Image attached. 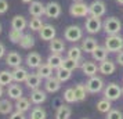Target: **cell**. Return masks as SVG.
I'll return each mask as SVG.
<instances>
[{"mask_svg":"<svg viewBox=\"0 0 123 119\" xmlns=\"http://www.w3.org/2000/svg\"><path fill=\"white\" fill-rule=\"evenodd\" d=\"M116 63L119 64V65H122V67H123V50H120L116 54Z\"/></svg>","mask_w":123,"mask_h":119,"instance_id":"cell-44","label":"cell"},{"mask_svg":"<svg viewBox=\"0 0 123 119\" xmlns=\"http://www.w3.org/2000/svg\"><path fill=\"white\" fill-rule=\"evenodd\" d=\"M25 63H26V65H28L29 68L37 69L42 65V56H40L39 53H36V51H32V53H29L28 56H26Z\"/></svg>","mask_w":123,"mask_h":119,"instance_id":"cell-14","label":"cell"},{"mask_svg":"<svg viewBox=\"0 0 123 119\" xmlns=\"http://www.w3.org/2000/svg\"><path fill=\"white\" fill-rule=\"evenodd\" d=\"M62 13V8L60 6V3H57V1H49L47 4H46V13L44 15L49 18H58L61 15Z\"/></svg>","mask_w":123,"mask_h":119,"instance_id":"cell-10","label":"cell"},{"mask_svg":"<svg viewBox=\"0 0 123 119\" xmlns=\"http://www.w3.org/2000/svg\"><path fill=\"white\" fill-rule=\"evenodd\" d=\"M84 119H86V118H84Z\"/></svg>","mask_w":123,"mask_h":119,"instance_id":"cell-52","label":"cell"},{"mask_svg":"<svg viewBox=\"0 0 123 119\" xmlns=\"http://www.w3.org/2000/svg\"><path fill=\"white\" fill-rule=\"evenodd\" d=\"M73 1H82V0H73Z\"/></svg>","mask_w":123,"mask_h":119,"instance_id":"cell-50","label":"cell"},{"mask_svg":"<svg viewBox=\"0 0 123 119\" xmlns=\"http://www.w3.org/2000/svg\"><path fill=\"white\" fill-rule=\"evenodd\" d=\"M108 53L109 51L106 50L105 46H97V49L91 53V57H93V60L97 61V63H102L104 60L108 58Z\"/></svg>","mask_w":123,"mask_h":119,"instance_id":"cell-20","label":"cell"},{"mask_svg":"<svg viewBox=\"0 0 123 119\" xmlns=\"http://www.w3.org/2000/svg\"><path fill=\"white\" fill-rule=\"evenodd\" d=\"M8 11V3L7 0H0V14H6Z\"/></svg>","mask_w":123,"mask_h":119,"instance_id":"cell-43","label":"cell"},{"mask_svg":"<svg viewBox=\"0 0 123 119\" xmlns=\"http://www.w3.org/2000/svg\"><path fill=\"white\" fill-rule=\"evenodd\" d=\"M28 26V21L24 15H14L11 19V29H17V31H22Z\"/></svg>","mask_w":123,"mask_h":119,"instance_id":"cell-21","label":"cell"},{"mask_svg":"<svg viewBox=\"0 0 123 119\" xmlns=\"http://www.w3.org/2000/svg\"><path fill=\"white\" fill-rule=\"evenodd\" d=\"M57 35V31H55V26H53L50 24H44L42 29L39 31V36L42 40H44V42H50L55 38Z\"/></svg>","mask_w":123,"mask_h":119,"instance_id":"cell-9","label":"cell"},{"mask_svg":"<svg viewBox=\"0 0 123 119\" xmlns=\"http://www.w3.org/2000/svg\"><path fill=\"white\" fill-rule=\"evenodd\" d=\"M47 100V94H46L44 90H42V89H35L32 90L31 93V102L35 104V105H39L42 102H44Z\"/></svg>","mask_w":123,"mask_h":119,"instance_id":"cell-17","label":"cell"},{"mask_svg":"<svg viewBox=\"0 0 123 119\" xmlns=\"http://www.w3.org/2000/svg\"><path fill=\"white\" fill-rule=\"evenodd\" d=\"M97 46H98V43H97V40L94 39V38H84L83 40H82V50L84 51V53H93V51L97 49Z\"/></svg>","mask_w":123,"mask_h":119,"instance_id":"cell-22","label":"cell"},{"mask_svg":"<svg viewBox=\"0 0 123 119\" xmlns=\"http://www.w3.org/2000/svg\"><path fill=\"white\" fill-rule=\"evenodd\" d=\"M123 96L122 87L116 83H108L104 89V98L109 100V101H116Z\"/></svg>","mask_w":123,"mask_h":119,"instance_id":"cell-6","label":"cell"},{"mask_svg":"<svg viewBox=\"0 0 123 119\" xmlns=\"http://www.w3.org/2000/svg\"><path fill=\"white\" fill-rule=\"evenodd\" d=\"M86 89H87L89 93H93V94L100 93L104 89V80H102V78L97 76V75L90 76L89 80H87V83H86Z\"/></svg>","mask_w":123,"mask_h":119,"instance_id":"cell-7","label":"cell"},{"mask_svg":"<svg viewBox=\"0 0 123 119\" xmlns=\"http://www.w3.org/2000/svg\"><path fill=\"white\" fill-rule=\"evenodd\" d=\"M80 68H82L83 75L89 76V78L97 75V72H98V67H97V64L93 63V61H83L82 65H80Z\"/></svg>","mask_w":123,"mask_h":119,"instance_id":"cell-15","label":"cell"},{"mask_svg":"<svg viewBox=\"0 0 123 119\" xmlns=\"http://www.w3.org/2000/svg\"><path fill=\"white\" fill-rule=\"evenodd\" d=\"M102 29L106 33V36L108 35H119V32L122 31V22L116 17H108L102 22Z\"/></svg>","mask_w":123,"mask_h":119,"instance_id":"cell-1","label":"cell"},{"mask_svg":"<svg viewBox=\"0 0 123 119\" xmlns=\"http://www.w3.org/2000/svg\"><path fill=\"white\" fill-rule=\"evenodd\" d=\"M71 113H72V111H71V108L68 105H61L57 109L55 119H69L71 118Z\"/></svg>","mask_w":123,"mask_h":119,"instance_id":"cell-33","label":"cell"},{"mask_svg":"<svg viewBox=\"0 0 123 119\" xmlns=\"http://www.w3.org/2000/svg\"><path fill=\"white\" fill-rule=\"evenodd\" d=\"M69 14L75 18H83L90 15L89 11V4H86L83 1H73L69 7Z\"/></svg>","mask_w":123,"mask_h":119,"instance_id":"cell-5","label":"cell"},{"mask_svg":"<svg viewBox=\"0 0 123 119\" xmlns=\"http://www.w3.org/2000/svg\"><path fill=\"white\" fill-rule=\"evenodd\" d=\"M82 65V61H75L72 58H64V61H62V67L65 69H69V71H75V69H78L79 67Z\"/></svg>","mask_w":123,"mask_h":119,"instance_id":"cell-35","label":"cell"},{"mask_svg":"<svg viewBox=\"0 0 123 119\" xmlns=\"http://www.w3.org/2000/svg\"><path fill=\"white\" fill-rule=\"evenodd\" d=\"M104 46L109 53H119L123 50V38L120 35H108Z\"/></svg>","mask_w":123,"mask_h":119,"instance_id":"cell-2","label":"cell"},{"mask_svg":"<svg viewBox=\"0 0 123 119\" xmlns=\"http://www.w3.org/2000/svg\"><path fill=\"white\" fill-rule=\"evenodd\" d=\"M8 119H26V116H25V112L15 111V112H11V115H10Z\"/></svg>","mask_w":123,"mask_h":119,"instance_id":"cell-42","label":"cell"},{"mask_svg":"<svg viewBox=\"0 0 123 119\" xmlns=\"http://www.w3.org/2000/svg\"><path fill=\"white\" fill-rule=\"evenodd\" d=\"M22 31H17V29H11L10 33H8V39L11 43H19V40L22 39Z\"/></svg>","mask_w":123,"mask_h":119,"instance_id":"cell-39","label":"cell"},{"mask_svg":"<svg viewBox=\"0 0 123 119\" xmlns=\"http://www.w3.org/2000/svg\"><path fill=\"white\" fill-rule=\"evenodd\" d=\"M64 38H65V40L71 42V43H76V42L83 39V29L79 25H69L64 31Z\"/></svg>","mask_w":123,"mask_h":119,"instance_id":"cell-4","label":"cell"},{"mask_svg":"<svg viewBox=\"0 0 123 119\" xmlns=\"http://www.w3.org/2000/svg\"><path fill=\"white\" fill-rule=\"evenodd\" d=\"M71 76H72V71H69V69H65L64 67H60L58 69H55V78L60 82H67V80L71 79Z\"/></svg>","mask_w":123,"mask_h":119,"instance_id":"cell-28","label":"cell"},{"mask_svg":"<svg viewBox=\"0 0 123 119\" xmlns=\"http://www.w3.org/2000/svg\"><path fill=\"white\" fill-rule=\"evenodd\" d=\"M4 56H6V46L0 43V58H3Z\"/></svg>","mask_w":123,"mask_h":119,"instance_id":"cell-45","label":"cell"},{"mask_svg":"<svg viewBox=\"0 0 123 119\" xmlns=\"http://www.w3.org/2000/svg\"><path fill=\"white\" fill-rule=\"evenodd\" d=\"M73 90H75V96H76V100L78 101H83L86 100V97H87V89H86V85H82V83H78V85L73 87Z\"/></svg>","mask_w":123,"mask_h":119,"instance_id":"cell-30","label":"cell"},{"mask_svg":"<svg viewBox=\"0 0 123 119\" xmlns=\"http://www.w3.org/2000/svg\"><path fill=\"white\" fill-rule=\"evenodd\" d=\"M67 54L69 58H72L75 61H82V57H83V50L82 47H78V46H72L69 47L67 51Z\"/></svg>","mask_w":123,"mask_h":119,"instance_id":"cell-26","label":"cell"},{"mask_svg":"<svg viewBox=\"0 0 123 119\" xmlns=\"http://www.w3.org/2000/svg\"><path fill=\"white\" fill-rule=\"evenodd\" d=\"M84 29L86 32L90 35L98 33L102 29V21L100 17H94V15H87L86 21H84Z\"/></svg>","mask_w":123,"mask_h":119,"instance_id":"cell-3","label":"cell"},{"mask_svg":"<svg viewBox=\"0 0 123 119\" xmlns=\"http://www.w3.org/2000/svg\"><path fill=\"white\" fill-rule=\"evenodd\" d=\"M46 13V4H43L42 1L35 0L29 4V14L32 17H43Z\"/></svg>","mask_w":123,"mask_h":119,"instance_id":"cell-12","label":"cell"},{"mask_svg":"<svg viewBox=\"0 0 123 119\" xmlns=\"http://www.w3.org/2000/svg\"><path fill=\"white\" fill-rule=\"evenodd\" d=\"M46 111L43 109V108L40 107H35L32 111H31V116L29 118L31 119H46Z\"/></svg>","mask_w":123,"mask_h":119,"instance_id":"cell-38","label":"cell"},{"mask_svg":"<svg viewBox=\"0 0 123 119\" xmlns=\"http://www.w3.org/2000/svg\"><path fill=\"white\" fill-rule=\"evenodd\" d=\"M12 104L8 100H0V113L3 115H8L12 112Z\"/></svg>","mask_w":123,"mask_h":119,"instance_id":"cell-37","label":"cell"},{"mask_svg":"<svg viewBox=\"0 0 123 119\" xmlns=\"http://www.w3.org/2000/svg\"><path fill=\"white\" fill-rule=\"evenodd\" d=\"M112 101H109V100H106V98H102V100H100V101L97 102V111L101 113H108L109 111L112 109Z\"/></svg>","mask_w":123,"mask_h":119,"instance_id":"cell-32","label":"cell"},{"mask_svg":"<svg viewBox=\"0 0 123 119\" xmlns=\"http://www.w3.org/2000/svg\"><path fill=\"white\" fill-rule=\"evenodd\" d=\"M1 31H3V28H1V24H0V33H1Z\"/></svg>","mask_w":123,"mask_h":119,"instance_id":"cell-49","label":"cell"},{"mask_svg":"<svg viewBox=\"0 0 123 119\" xmlns=\"http://www.w3.org/2000/svg\"><path fill=\"white\" fill-rule=\"evenodd\" d=\"M7 96L12 98V100H18L22 97V89L19 85H8L7 89Z\"/></svg>","mask_w":123,"mask_h":119,"instance_id":"cell-25","label":"cell"},{"mask_svg":"<svg viewBox=\"0 0 123 119\" xmlns=\"http://www.w3.org/2000/svg\"><path fill=\"white\" fill-rule=\"evenodd\" d=\"M3 93H4V91H3V86L0 85V97L3 96Z\"/></svg>","mask_w":123,"mask_h":119,"instance_id":"cell-47","label":"cell"},{"mask_svg":"<svg viewBox=\"0 0 123 119\" xmlns=\"http://www.w3.org/2000/svg\"><path fill=\"white\" fill-rule=\"evenodd\" d=\"M115 71H116V64L113 63L112 60H108V58L104 60L102 63H100V65H98V72L105 75V76L112 75Z\"/></svg>","mask_w":123,"mask_h":119,"instance_id":"cell-11","label":"cell"},{"mask_svg":"<svg viewBox=\"0 0 123 119\" xmlns=\"http://www.w3.org/2000/svg\"><path fill=\"white\" fill-rule=\"evenodd\" d=\"M64 100L68 102V104H72V102H76V96H75V90L73 87H69L67 90L64 91Z\"/></svg>","mask_w":123,"mask_h":119,"instance_id":"cell-40","label":"cell"},{"mask_svg":"<svg viewBox=\"0 0 123 119\" xmlns=\"http://www.w3.org/2000/svg\"><path fill=\"white\" fill-rule=\"evenodd\" d=\"M18 44L21 46L22 49H25V50L32 49V47L35 46V38L31 33H24L22 39L19 40V43H18Z\"/></svg>","mask_w":123,"mask_h":119,"instance_id":"cell-29","label":"cell"},{"mask_svg":"<svg viewBox=\"0 0 123 119\" xmlns=\"http://www.w3.org/2000/svg\"><path fill=\"white\" fill-rule=\"evenodd\" d=\"M62 61H64V58L61 57V54H55V53H51L47 58V64L53 69H58L60 67H62Z\"/></svg>","mask_w":123,"mask_h":119,"instance_id":"cell-24","label":"cell"},{"mask_svg":"<svg viewBox=\"0 0 123 119\" xmlns=\"http://www.w3.org/2000/svg\"><path fill=\"white\" fill-rule=\"evenodd\" d=\"M25 85H26V87L31 89V90L39 89L40 85H42V78H40L37 74H29L26 80H25Z\"/></svg>","mask_w":123,"mask_h":119,"instance_id":"cell-19","label":"cell"},{"mask_svg":"<svg viewBox=\"0 0 123 119\" xmlns=\"http://www.w3.org/2000/svg\"><path fill=\"white\" fill-rule=\"evenodd\" d=\"M106 119H123V113L119 109H111L106 113Z\"/></svg>","mask_w":123,"mask_h":119,"instance_id":"cell-41","label":"cell"},{"mask_svg":"<svg viewBox=\"0 0 123 119\" xmlns=\"http://www.w3.org/2000/svg\"><path fill=\"white\" fill-rule=\"evenodd\" d=\"M116 3H119L120 6H123V0H116Z\"/></svg>","mask_w":123,"mask_h":119,"instance_id":"cell-48","label":"cell"},{"mask_svg":"<svg viewBox=\"0 0 123 119\" xmlns=\"http://www.w3.org/2000/svg\"><path fill=\"white\" fill-rule=\"evenodd\" d=\"M22 3H25V4H31L32 1H35V0H21Z\"/></svg>","mask_w":123,"mask_h":119,"instance_id":"cell-46","label":"cell"},{"mask_svg":"<svg viewBox=\"0 0 123 119\" xmlns=\"http://www.w3.org/2000/svg\"><path fill=\"white\" fill-rule=\"evenodd\" d=\"M43 25H44V24H43V21H42L40 17H32L31 21L28 22V26H29V29H31L32 32H39Z\"/></svg>","mask_w":123,"mask_h":119,"instance_id":"cell-34","label":"cell"},{"mask_svg":"<svg viewBox=\"0 0 123 119\" xmlns=\"http://www.w3.org/2000/svg\"><path fill=\"white\" fill-rule=\"evenodd\" d=\"M29 108H31V100L24 98V97L15 100V109L17 111H19V112H26Z\"/></svg>","mask_w":123,"mask_h":119,"instance_id":"cell-31","label":"cell"},{"mask_svg":"<svg viewBox=\"0 0 123 119\" xmlns=\"http://www.w3.org/2000/svg\"><path fill=\"white\" fill-rule=\"evenodd\" d=\"M12 74V80L14 82H17V83H25V80H26V78H28V71L25 68H22V67H17V68H12L11 71Z\"/></svg>","mask_w":123,"mask_h":119,"instance_id":"cell-16","label":"cell"},{"mask_svg":"<svg viewBox=\"0 0 123 119\" xmlns=\"http://www.w3.org/2000/svg\"><path fill=\"white\" fill-rule=\"evenodd\" d=\"M50 50L51 53H55V54H62L65 51V43L62 39H58V38H54L53 40H50Z\"/></svg>","mask_w":123,"mask_h":119,"instance_id":"cell-23","label":"cell"},{"mask_svg":"<svg viewBox=\"0 0 123 119\" xmlns=\"http://www.w3.org/2000/svg\"><path fill=\"white\" fill-rule=\"evenodd\" d=\"M89 11L90 15H94V17H102L105 15L106 13V4L104 0H94L89 4Z\"/></svg>","mask_w":123,"mask_h":119,"instance_id":"cell-8","label":"cell"},{"mask_svg":"<svg viewBox=\"0 0 123 119\" xmlns=\"http://www.w3.org/2000/svg\"><path fill=\"white\" fill-rule=\"evenodd\" d=\"M44 89H46V91H49V93H57V91L61 89V82L57 79L55 76H51L49 79H46Z\"/></svg>","mask_w":123,"mask_h":119,"instance_id":"cell-18","label":"cell"},{"mask_svg":"<svg viewBox=\"0 0 123 119\" xmlns=\"http://www.w3.org/2000/svg\"><path fill=\"white\" fill-rule=\"evenodd\" d=\"M12 82V74L11 71H0V85L1 86H8Z\"/></svg>","mask_w":123,"mask_h":119,"instance_id":"cell-36","label":"cell"},{"mask_svg":"<svg viewBox=\"0 0 123 119\" xmlns=\"http://www.w3.org/2000/svg\"><path fill=\"white\" fill-rule=\"evenodd\" d=\"M21 63H22V57L19 53L17 51H10L6 54V64L11 68H17V67H21Z\"/></svg>","mask_w":123,"mask_h":119,"instance_id":"cell-13","label":"cell"},{"mask_svg":"<svg viewBox=\"0 0 123 119\" xmlns=\"http://www.w3.org/2000/svg\"><path fill=\"white\" fill-rule=\"evenodd\" d=\"M122 93H123V89H122Z\"/></svg>","mask_w":123,"mask_h":119,"instance_id":"cell-51","label":"cell"},{"mask_svg":"<svg viewBox=\"0 0 123 119\" xmlns=\"http://www.w3.org/2000/svg\"><path fill=\"white\" fill-rule=\"evenodd\" d=\"M36 74L39 75L42 79H49V78H51L53 76V68H51L49 64H42L39 68H37V72Z\"/></svg>","mask_w":123,"mask_h":119,"instance_id":"cell-27","label":"cell"}]
</instances>
